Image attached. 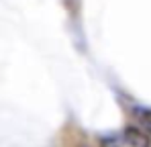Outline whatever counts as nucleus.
Wrapping results in <instances>:
<instances>
[{"instance_id": "nucleus-1", "label": "nucleus", "mask_w": 151, "mask_h": 147, "mask_svg": "<svg viewBox=\"0 0 151 147\" xmlns=\"http://www.w3.org/2000/svg\"><path fill=\"white\" fill-rule=\"evenodd\" d=\"M100 147H149V137L141 129H123L104 137Z\"/></svg>"}, {"instance_id": "nucleus-2", "label": "nucleus", "mask_w": 151, "mask_h": 147, "mask_svg": "<svg viewBox=\"0 0 151 147\" xmlns=\"http://www.w3.org/2000/svg\"><path fill=\"white\" fill-rule=\"evenodd\" d=\"M135 117H137V122H139L141 131H145L147 135H151V112L149 110H137Z\"/></svg>"}]
</instances>
